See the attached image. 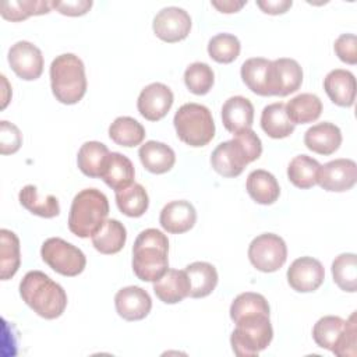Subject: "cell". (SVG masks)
<instances>
[{
  "instance_id": "cell-1",
  "label": "cell",
  "mask_w": 357,
  "mask_h": 357,
  "mask_svg": "<svg viewBox=\"0 0 357 357\" xmlns=\"http://www.w3.org/2000/svg\"><path fill=\"white\" fill-rule=\"evenodd\" d=\"M20 294L25 304L45 319L59 318L67 307L64 289L40 271H29L22 278Z\"/></svg>"
},
{
  "instance_id": "cell-2",
  "label": "cell",
  "mask_w": 357,
  "mask_h": 357,
  "mask_svg": "<svg viewBox=\"0 0 357 357\" xmlns=\"http://www.w3.org/2000/svg\"><path fill=\"white\" fill-rule=\"evenodd\" d=\"M169 240L158 229L142 230L132 245V271L139 280L156 282L169 269Z\"/></svg>"
},
{
  "instance_id": "cell-3",
  "label": "cell",
  "mask_w": 357,
  "mask_h": 357,
  "mask_svg": "<svg viewBox=\"0 0 357 357\" xmlns=\"http://www.w3.org/2000/svg\"><path fill=\"white\" fill-rule=\"evenodd\" d=\"M262 153L259 137L250 128L234 135L233 139L220 142L211 155V165L223 177H237L244 167L257 160Z\"/></svg>"
},
{
  "instance_id": "cell-4",
  "label": "cell",
  "mask_w": 357,
  "mask_h": 357,
  "mask_svg": "<svg viewBox=\"0 0 357 357\" xmlns=\"http://www.w3.org/2000/svg\"><path fill=\"white\" fill-rule=\"evenodd\" d=\"M109 201L106 195L96 188H85L79 191L71 202L68 229L77 237H92L106 222Z\"/></svg>"
},
{
  "instance_id": "cell-5",
  "label": "cell",
  "mask_w": 357,
  "mask_h": 357,
  "mask_svg": "<svg viewBox=\"0 0 357 357\" xmlns=\"http://www.w3.org/2000/svg\"><path fill=\"white\" fill-rule=\"evenodd\" d=\"M50 86L54 98L64 105L78 103L86 92V77L82 60L64 53L50 64Z\"/></svg>"
},
{
  "instance_id": "cell-6",
  "label": "cell",
  "mask_w": 357,
  "mask_h": 357,
  "mask_svg": "<svg viewBox=\"0 0 357 357\" xmlns=\"http://www.w3.org/2000/svg\"><path fill=\"white\" fill-rule=\"evenodd\" d=\"M314 342L339 357H356L357 322L356 312L349 319L326 315L317 321L312 328Z\"/></svg>"
},
{
  "instance_id": "cell-7",
  "label": "cell",
  "mask_w": 357,
  "mask_h": 357,
  "mask_svg": "<svg viewBox=\"0 0 357 357\" xmlns=\"http://www.w3.org/2000/svg\"><path fill=\"white\" fill-rule=\"evenodd\" d=\"M177 137L192 148L205 146L215 137V123L209 109L199 103H184L174 114Z\"/></svg>"
},
{
  "instance_id": "cell-8",
  "label": "cell",
  "mask_w": 357,
  "mask_h": 357,
  "mask_svg": "<svg viewBox=\"0 0 357 357\" xmlns=\"http://www.w3.org/2000/svg\"><path fill=\"white\" fill-rule=\"evenodd\" d=\"M230 336L233 353L238 357H254L265 350L273 337L269 315L258 314L238 319Z\"/></svg>"
},
{
  "instance_id": "cell-9",
  "label": "cell",
  "mask_w": 357,
  "mask_h": 357,
  "mask_svg": "<svg viewBox=\"0 0 357 357\" xmlns=\"http://www.w3.org/2000/svg\"><path fill=\"white\" fill-rule=\"evenodd\" d=\"M40 255L54 272L63 276H77L86 265L84 252L60 237H50L45 240L40 247Z\"/></svg>"
},
{
  "instance_id": "cell-10",
  "label": "cell",
  "mask_w": 357,
  "mask_h": 357,
  "mask_svg": "<svg viewBox=\"0 0 357 357\" xmlns=\"http://www.w3.org/2000/svg\"><path fill=\"white\" fill-rule=\"evenodd\" d=\"M248 259L261 272H276L287 259L286 243L280 236L273 233L259 234L250 243Z\"/></svg>"
},
{
  "instance_id": "cell-11",
  "label": "cell",
  "mask_w": 357,
  "mask_h": 357,
  "mask_svg": "<svg viewBox=\"0 0 357 357\" xmlns=\"http://www.w3.org/2000/svg\"><path fill=\"white\" fill-rule=\"evenodd\" d=\"M152 28L155 35L167 43L185 39L191 31V17L180 7H165L153 18Z\"/></svg>"
},
{
  "instance_id": "cell-12",
  "label": "cell",
  "mask_w": 357,
  "mask_h": 357,
  "mask_svg": "<svg viewBox=\"0 0 357 357\" xmlns=\"http://www.w3.org/2000/svg\"><path fill=\"white\" fill-rule=\"evenodd\" d=\"M7 59L11 70L24 81L38 79L43 73L42 52L28 40L14 43L8 50Z\"/></svg>"
},
{
  "instance_id": "cell-13",
  "label": "cell",
  "mask_w": 357,
  "mask_h": 357,
  "mask_svg": "<svg viewBox=\"0 0 357 357\" xmlns=\"http://www.w3.org/2000/svg\"><path fill=\"white\" fill-rule=\"evenodd\" d=\"M357 180V165L351 159H335L319 166L317 184L325 191L343 192L350 190Z\"/></svg>"
},
{
  "instance_id": "cell-14",
  "label": "cell",
  "mask_w": 357,
  "mask_h": 357,
  "mask_svg": "<svg viewBox=\"0 0 357 357\" xmlns=\"http://www.w3.org/2000/svg\"><path fill=\"white\" fill-rule=\"evenodd\" d=\"M173 100V92L167 85L162 82H152L141 91L137 100V107L144 119L158 121L169 113Z\"/></svg>"
},
{
  "instance_id": "cell-15",
  "label": "cell",
  "mask_w": 357,
  "mask_h": 357,
  "mask_svg": "<svg viewBox=\"0 0 357 357\" xmlns=\"http://www.w3.org/2000/svg\"><path fill=\"white\" fill-rule=\"evenodd\" d=\"M325 279L322 264L312 257H301L291 262L287 269V282L290 287L298 293H310L317 290Z\"/></svg>"
},
{
  "instance_id": "cell-16",
  "label": "cell",
  "mask_w": 357,
  "mask_h": 357,
  "mask_svg": "<svg viewBox=\"0 0 357 357\" xmlns=\"http://www.w3.org/2000/svg\"><path fill=\"white\" fill-rule=\"evenodd\" d=\"M114 307L123 319L139 321L151 312L152 300L142 287L127 286L116 293Z\"/></svg>"
},
{
  "instance_id": "cell-17",
  "label": "cell",
  "mask_w": 357,
  "mask_h": 357,
  "mask_svg": "<svg viewBox=\"0 0 357 357\" xmlns=\"http://www.w3.org/2000/svg\"><path fill=\"white\" fill-rule=\"evenodd\" d=\"M241 79L247 88L259 96L272 93V61L264 57H252L241 66Z\"/></svg>"
},
{
  "instance_id": "cell-18",
  "label": "cell",
  "mask_w": 357,
  "mask_h": 357,
  "mask_svg": "<svg viewBox=\"0 0 357 357\" xmlns=\"http://www.w3.org/2000/svg\"><path fill=\"white\" fill-rule=\"evenodd\" d=\"M303 82V70L294 59H276L272 61V93L287 96L296 92Z\"/></svg>"
},
{
  "instance_id": "cell-19",
  "label": "cell",
  "mask_w": 357,
  "mask_h": 357,
  "mask_svg": "<svg viewBox=\"0 0 357 357\" xmlns=\"http://www.w3.org/2000/svg\"><path fill=\"white\" fill-rule=\"evenodd\" d=\"M197 220V212L191 202L185 199L172 201L163 206L159 223L167 233L181 234L192 229Z\"/></svg>"
},
{
  "instance_id": "cell-20",
  "label": "cell",
  "mask_w": 357,
  "mask_h": 357,
  "mask_svg": "<svg viewBox=\"0 0 357 357\" xmlns=\"http://www.w3.org/2000/svg\"><path fill=\"white\" fill-rule=\"evenodd\" d=\"M222 121L233 135L250 130L254 123V106L244 96H231L222 106Z\"/></svg>"
},
{
  "instance_id": "cell-21",
  "label": "cell",
  "mask_w": 357,
  "mask_h": 357,
  "mask_svg": "<svg viewBox=\"0 0 357 357\" xmlns=\"http://www.w3.org/2000/svg\"><path fill=\"white\" fill-rule=\"evenodd\" d=\"M324 89L329 99L342 107H350L356 100V78L349 70L336 68L326 74Z\"/></svg>"
},
{
  "instance_id": "cell-22",
  "label": "cell",
  "mask_w": 357,
  "mask_h": 357,
  "mask_svg": "<svg viewBox=\"0 0 357 357\" xmlns=\"http://www.w3.org/2000/svg\"><path fill=\"white\" fill-rule=\"evenodd\" d=\"M342 144V132L333 123H318L304 134V145L318 155H332Z\"/></svg>"
},
{
  "instance_id": "cell-23",
  "label": "cell",
  "mask_w": 357,
  "mask_h": 357,
  "mask_svg": "<svg viewBox=\"0 0 357 357\" xmlns=\"http://www.w3.org/2000/svg\"><path fill=\"white\" fill-rule=\"evenodd\" d=\"M156 297L165 304H177L190 294V282L185 271L167 269L162 278L153 282Z\"/></svg>"
},
{
  "instance_id": "cell-24",
  "label": "cell",
  "mask_w": 357,
  "mask_h": 357,
  "mask_svg": "<svg viewBox=\"0 0 357 357\" xmlns=\"http://www.w3.org/2000/svg\"><path fill=\"white\" fill-rule=\"evenodd\" d=\"M138 156L142 166L153 174H163L176 163L174 151L159 141H146L139 146Z\"/></svg>"
},
{
  "instance_id": "cell-25",
  "label": "cell",
  "mask_w": 357,
  "mask_h": 357,
  "mask_svg": "<svg viewBox=\"0 0 357 357\" xmlns=\"http://www.w3.org/2000/svg\"><path fill=\"white\" fill-rule=\"evenodd\" d=\"M135 176L132 162L123 153L112 152L107 156L100 178L114 191L132 184Z\"/></svg>"
},
{
  "instance_id": "cell-26",
  "label": "cell",
  "mask_w": 357,
  "mask_h": 357,
  "mask_svg": "<svg viewBox=\"0 0 357 357\" xmlns=\"http://www.w3.org/2000/svg\"><path fill=\"white\" fill-rule=\"evenodd\" d=\"M248 195L261 205H271L278 201L280 195V187L275 176L266 170H252L247 177Z\"/></svg>"
},
{
  "instance_id": "cell-27",
  "label": "cell",
  "mask_w": 357,
  "mask_h": 357,
  "mask_svg": "<svg viewBox=\"0 0 357 357\" xmlns=\"http://www.w3.org/2000/svg\"><path fill=\"white\" fill-rule=\"evenodd\" d=\"M91 240L96 251L110 255L123 250L127 240V231L124 225L117 219H106L99 230L92 234Z\"/></svg>"
},
{
  "instance_id": "cell-28",
  "label": "cell",
  "mask_w": 357,
  "mask_h": 357,
  "mask_svg": "<svg viewBox=\"0 0 357 357\" xmlns=\"http://www.w3.org/2000/svg\"><path fill=\"white\" fill-rule=\"evenodd\" d=\"M184 271L190 282V297H206L215 290L218 284V272L212 264L197 261L187 265Z\"/></svg>"
},
{
  "instance_id": "cell-29",
  "label": "cell",
  "mask_w": 357,
  "mask_h": 357,
  "mask_svg": "<svg viewBox=\"0 0 357 357\" xmlns=\"http://www.w3.org/2000/svg\"><path fill=\"white\" fill-rule=\"evenodd\" d=\"M261 127L271 138L280 139L294 131V123L286 113V105L282 102L271 103L264 107L261 114Z\"/></svg>"
},
{
  "instance_id": "cell-30",
  "label": "cell",
  "mask_w": 357,
  "mask_h": 357,
  "mask_svg": "<svg viewBox=\"0 0 357 357\" xmlns=\"http://www.w3.org/2000/svg\"><path fill=\"white\" fill-rule=\"evenodd\" d=\"M20 204L29 211L31 213L40 218H56L60 213L59 199L54 195H40L38 188L32 184H28L21 188L18 194Z\"/></svg>"
},
{
  "instance_id": "cell-31",
  "label": "cell",
  "mask_w": 357,
  "mask_h": 357,
  "mask_svg": "<svg viewBox=\"0 0 357 357\" xmlns=\"http://www.w3.org/2000/svg\"><path fill=\"white\" fill-rule=\"evenodd\" d=\"M109 153L110 152L105 144L98 141H88L82 144L78 151L77 165L85 176L100 177Z\"/></svg>"
},
{
  "instance_id": "cell-32",
  "label": "cell",
  "mask_w": 357,
  "mask_h": 357,
  "mask_svg": "<svg viewBox=\"0 0 357 357\" xmlns=\"http://www.w3.org/2000/svg\"><path fill=\"white\" fill-rule=\"evenodd\" d=\"M286 113L294 126L312 123L322 113V102L314 93H300L286 103Z\"/></svg>"
},
{
  "instance_id": "cell-33",
  "label": "cell",
  "mask_w": 357,
  "mask_h": 357,
  "mask_svg": "<svg viewBox=\"0 0 357 357\" xmlns=\"http://www.w3.org/2000/svg\"><path fill=\"white\" fill-rule=\"evenodd\" d=\"M116 192V204L121 213L130 218L142 216L149 205V198L146 190L138 184L132 183Z\"/></svg>"
},
{
  "instance_id": "cell-34",
  "label": "cell",
  "mask_w": 357,
  "mask_h": 357,
  "mask_svg": "<svg viewBox=\"0 0 357 357\" xmlns=\"http://www.w3.org/2000/svg\"><path fill=\"white\" fill-rule=\"evenodd\" d=\"M21 265L20 240L7 229L0 230V276L1 280L11 279Z\"/></svg>"
},
{
  "instance_id": "cell-35",
  "label": "cell",
  "mask_w": 357,
  "mask_h": 357,
  "mask_svg": "<svg viewBox=\"0 0 357 357\" xmlns=\"http://www.w3.org/2000/svg\"><path fill=\"white\" fill-rule=\"evenodd\" d=\"M110 139L126 148H132L139 145L145 138L144 126L132 117L121 116L114 119V121L109 127Z\"/></svg>"
},
{
  "instance_id": "cell-36",
  "label": "cell",
  "mask_w": 357,
  "mask_h": 357,
  "mask_svg": "<svg viewBox=\"0 0 357 357\" xmlns=\"http://www.w3.org/2000/svg\"><path fill=\"white\" fill-rule=\"evenodd\" d=\"M319 162L308 155L294 156L287 166V177L293 185L301 190L311 188L317 184Z\"/></svg>"
},
{
  "instance_id": "cell-37",
  "label": "cell",
  "mask_w": 357,
  "mask_h": 357,
  "mask_svg": "<svg viewBox=\"0 0 357 357\" xmlns=\"http://www.w3.org/2000/svg\"><path fill=\"white\" fill-rule=\"evenodd\" d=\"M52 4L45 0H11L1 3V17L7 21L20 22L31 15H43L50 13Z\"/></svg>"
},
{
  "instance_id": "cell-38",
  "label": "cell",
  "mask_w": 357,
  "mask_h": 357,
  "mask_svg": "<svg viewBox=\"0 0 357 357\" xmlns=\"http://www.w3.org/2000/svg\"><path fill=\"white\" fill-rule=\"evenodd\" d=\"M333 282L343 291L354 293L357 290V257L353 252L337 255L332 262Z\"/></svg>"
},
{
  "instance_id": "cell-39",
  "label": "cell",
  "mask_w": 357,
  "mask_h": 357,
  "mask_svg": "<svg viewBox=\"0 0 357 357\" xmlns=\"http://www.w3.org/2000/svg\"><path fill=\"white\" fill-rule=\"evenodd\" d=\"M269 315L271 308L266 298L259 293L245 291L238 294L230 305V318L237 322L238 319L250 315Z\"/></svg>"
},
{
  "instance_id": "cell-40",
  "label": "cell",
  "mask_w": 357,
  "mask_h": 357,
  "mask_svg": "<svg viewBox=\"0 0 357 357\" xmlns=\"http://www.w3.org/2000/svg\"><path fill=\"white\" fill-rule=\"evenodd\" d=\"M240 40L231 33H218L208 42V54L220 64L234 61L240 54Z\"/></svg>"
},
{
  "instance_id": "cell-41",
  "label": "cell",
  "mask_w": 357,
  "mask_h": 357,
  "mask_svg": "<svg viewBox=\"0 0 357 357\" xmlns=\"http://www.w3.org/2000/svg\"><path fill=\"white\" fill-rule=\"evenodd\" d=\"M215 81L213 70L206 63H192L184 71V84L194 95H205L212 89Z\"/></svg>"
},
{
  "instance_id": "cell-42",
  "label": "cell",
  "mask_w": 357,
  "mask_h": 357,
  "mask_svg": "<svg viewBox=\"0 0 357 357\" xmlns=\"http://www.w3.org/2000/svg\"><path fill=\"white\" fill-rule=\"evenodd\" d=\"M22 144V135L17 126L6 120L0 121V152L1 155L15 153Z\"/></svg>"
},
{
  "instance_id": "cell-43",
  "label": "cell",
  "mask_w": 357,
  "mask_h": 357,
  "mask_svg": "<svg viewBox=\"0 0 357 357\" xmlns=\"http://www.w3.org/2000/svg\"><path fill=\"white\" fill-rule=\"evenodd\" d=\"M336 56L346 64L357 63V38L353 33L340 35L333 45Z\"/></svg>"
},
{
  "instance_id": "cell-44",
  "label": "cell",
  "mask_w": 357,
  "mask_h": 357,
  "mask_svg": "<svg viewBox=\"0 0 357 357\" xmlns=\"http://www.w3.org/2000/svg\"><path fill=\"white\" fill-rule=\"evenodd\" d=\"M52 8L57 10L63 15L68 17H79L86 14L91 7L92 1L91 0H67V1H52Z\"/></svg>"
},
{
  "instance_id": "cell-45",
  "label": "cell",
  "mask_w": 357,
  "mask_h": 357,
  "mask_svg": "<svg viewBox=\"0 0 357 357\" xmlns=\"http://www.w3.org/2000/svg\"><path fill=\"white\" fill-rule=\"evenodd\" d=\"M291 4H293L291 0H259V1H257V6L265 14H271V15L284 14L291 7Z\"/></svg>"
},
{
  "instance_id": "cell-46",
  "label": "cell",
  "mask_w": 357,
  "mask_h": 357,
  "mask_svg": "<svg viewBox=\"0 0 357 357\" xmlns=\"http://www.w3.org/2000/svg\"><path fill=\"white\" fill-rule=\"evenodd\" d=\"M247 1H233V0H223V1H211V4L219 10L220 13H226V14H231V13H237L240 11Z\"/></svg>"
}]
</instances>
